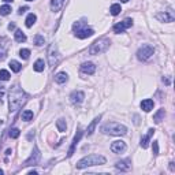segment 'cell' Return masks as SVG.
Here are the masks:
<instances>
[{
    "mask_svg": "<svg viewBox=\"0 0 175 175\" xmlns=\"http://www.w3.org/2000/svg\"><path fill=\"white\" fill-rule=\"evenodd\" d=\"M28 101V96L26 93L21 89L19 86H14L10 92V111L11 112H15L23 105V104Z\"/></svg>",
    "mask_w": 175,
    "mask_h": 175,
    "instance_id": "6da1fadb",
    "label": "cell"
},
{
    "mask_svg": "<svg viewBox=\"0 0 175 175\" xmlns=\"http://www.w3.org/2000/svg\"><path fill=\"white\" fill-rule=\"evenodd\" d=\"M105 164V157L100 155H89L86 157L81 159L77 163V168H86V167H92V166H101Z\"/></svg>",
    "mask_w": 175,
    "mask_h": 175,
    "instance_id": "7a4b0ae2",
    "label": "cell"
},
{
    "mask_svg": "<svg viewBox=\"0 0 175 175\" xmlns=\"http://www.w3.org/2000/svg\"><path fill=\"white\" fill-rule=\"evenodd\" d=\"M101 131L104 134H109V135H125L127 133L126 126L121 123H116V122H108L101 127Z\"/></svg>",
    "mask_w": 175,
    "mask_h": 175,
    "instance_id": "3957f363",
    "label": "cell"
},
{
    "mask_svg": "<svg viewBox=\"0 0 175 175\" xmlns=\"http://www.w3.org/2000/svg\"><path fill=\"white\" fill-rule=\"evenodd\" d=\"M109 40L107 37H103V38H99L97 41H95V43L90 45L89 48V53L90 55H99V53H103V52H105L107 49L109 48Z\"/></svg>",
    "mask_w": 175,
    "mask_h": 175,
    "instance_id": "277c9868",
    "label": "cell"
},
{
    "mask_svg": "<svg viewBox=\"0 0 175 175\" xmlns=\"http://www.w3.org/2000/svg\"><path fill=\"white\" fill-rule=\"evenodd\" d=\"M83 23L85 22H75L74 25H73V29L75 30V36H77L78 38H88V37H90V36L95 34L93 29L82 28Z\"/></svg>",
    "mask_w": 175,
    "mask_h": 175,
    "instance_id": "5b68a950",
    "label": "cell"
},
{
    "mask_svg": "<svg viewBox=\"0 0 175 175\" xmlns=\"http://www.w3.org/2000/svg\"><path fill=\"white\" fill-rule=\"evenodd\" d=\"M153 53H155V48H153L152 45H149V44H144V45L138 49L137 57H138V60L145 62V60H148Z\"/></svg>",
    "mask_w": 175,
    "mask_h": 175,
    "instance_id": "8992f818",
    "label": "cell"
},
{
    "mask_svg": "<svg viewBox=\"0 0 175 175\" xmlns=\"http://www.w3.org/2000/svg\"><path fill=\"white\" fill-rule=\"evenodd\" d=\"M130 26H133V21L130 19V18H127V19L122 21V22L116 23V25L114 26V32L115 33H123L126 29H129Z\"/></svg>",
    "mask_w": 175,
    "mask_h": 175,
    "instance_id": "52a82bcc",
    "label": "cell"
},
{
    "mask_svg": "<svg viewBox=\"0 0 175 175\" xmlns=\"http://www.w3.org/2000/svg\"><path fill=\"white\" fill-rule=\"evenodd\" d=\"M57 48H56V45L55 44H52L51 45V48H49V53H48V59H49V66L51 67H53V66H56V63H57Z\"/></svg>",
    "mask_w": 175,
    "mask_h": 175,
    "instance_id": "ba28073f",
    "label": "cell"
},
{
    "mask_svg": "<svg viewBox=\"0 0 175 175\" xmlns=\"http://www.w3.org/2000/svg\"><path fill=\"white\" fill-rule=\"evenodd\" d=\"M156 18H157L159 21H161V22H172V21L175 19V15H174V12H172L171 10H168V11H164V12L157 14V15H156Z\"/></svg>",
    "mask_w": 175,
    "mask_h": 175,
    "instance_id": "9c48e42d",
    "label": "cell"
},
{
    "mask_svg": "<svg viewBox=\"0 0 175 175\" xmlns=\"http://www.w3.org/2000/svg\"><path fill=\"white\" fill-rule=\"evenodd\" d=\"M38 159H40V151H38L37 147H34L33 153L30 155V157L25 161V164H23V166H33V164H37L38 163Z\"/></svg>",
    "mask_w": 175,
    "mask_h": 175,
    "instance_id": "30bf717a",
    "label": "cell"
},
{
    "mask_svg": "<svg viewBox=\"0 0 175 175\" xmlns=\"http://www.w3.org/2000/svg\"><path fill=\"white\" fill-rule=\"evenodd\" d=\"M111 151L114 153H123L126 151V144L123 141H114L111 144Z\"/></svg>",
    "mask_w": 175,
    "mask_h": 175,
    "instance_id": "8fae6325",
    "label": "cell"
},
{
    "mask_svg": "<svg viewBox=\"0 0 175 175\" xmlns=\"http://www.w3.org/2000/svg\"><path fill=\"white\" fill-rule=\"evenodd\" d=\"M81 137H82V130L78 129L77 134H75L74 140H73V142H71V147H70V149H69V153H67V156H69V157H71V156H73V153H74V151H75V147H77V144L79 142Z\"/></svg>",
    "mask_w": 175,
    "mask_h": 175,
    "instance_id": "7c38bea8",
    "label": "cell"
},
{
    "mask_svg": "<svg viewBox=\"0 0 175 175\" xmlns=\"http://www.w3.org/2000/svg\"><path fill=\"white\" fill-rule=\"evenodd\" d=\"M81 71L83 73V74H95L96 71V66L93 63H90V62H85V63H82V66H81Z\"/></svg>",
    "mask_w": 175,
    "mask_h": 175,
    "instance_id": "4fadbf2b",
    "label": "cell"
},
{
    "mask_svg": "<svg viewBox=\"0 0 175 175\" xmlns=\"http://www.w3.org/2000/svg\"><path fill=\"white\" fill-rule=\"evenodd\" d=\"M155 134V129H149L148 130V134L144 135L142 138H141V148H144V149H147L148 147H149V142H151V137Z\"/></svg>",
    "mask_w": 175,
    "mask_h": 175,
    "instance_id": "5bb4252c",
    "label": "cell"
},
{
    "mask_svg": "<svg viewBox=\"0 0 175 175\" xmlns=\"http://www.w3.org/2000/svg\"><path fill=\"white\" fill-rule=\"evenodd\" d=\"M70 99H71V103L81 104L83 101V99H85V95H83V92H73Z\"/></svg>",
    "mask_w": 175,
    "mask_h": 175,
    "instance_id": "9a60e30c",
    "label": "cell"
},
{
    "mask_svg": "<svg viewBox=\"0 0 175 175\" xmlns=\"http://www.w3.org/2000/svg\"><path fill=\"white\" fill-rule=\"evenodd\" d=\"M153 105H155V103H153V100H151V99H145V100L141 101V108H142L145 112L152 111Z\"/></svg>",
    "mask_w": 175,
    "mask_h": 175,
    "instance_id": "2e32d148",
    "label": "cell"
},
{
    "mask_svg": "<svg viewBox=\"0 0 175 175\" xmlns=\"http://www.w3.org/2000/svg\"><path fill=\"white\" fill-rule=\"evenodd\" d=\"M115 167L118 170H121V171H129L131 164H130V160H121L115 164Z\"/></svg>",
    "mask_w": 175,
    "mask_h": 175,
    "instance_id": "e0dca14e",
    "label": "cell"
},
{
    "mask_svg": "<svg viewBox=\"0 0 175 175\" xmlns=\"http://www.w3.org/2000/svg\"><path fill=\"white\" fill-rule=\"evenodd\" d=\"M63 3H64V0H52L51 2V10L52 11H59V10L63 7Z\"/></svg>",
    "mask_w": 175,
    "mask_h": 175,
    "instance_id": "ac0fdd59",
    "label": "cell"
},
{
    "mask_svg": "<svg viewBox=\"0 0 175 175\" xmlns=\"http://www.w3.org/2000/svg\"><path fill=\"white\" fill-rule=\"evenodd\" d=\"M33 69H34V71H37V73L44 71V69H45V63H44L43 59H38V60H36V63L33 64Z\"/></svg>",
    "mask_w": 175,
    "mask_h": 175,
    "instance_id": "d6986e66",
    "label": "cell"
},
{
    "mask_svg": "<svg viewBox=\"0 0 175 175\" xmlns=\"http://www.w3.org/2000/svg\"><path fill=\"white\" fill-rule=\"evenodd\" d=\"M67 79H69V75H67L66 73H57L56 77H55V81H56L57 83H64V82H67Z\"/></svg>",
    "mask_w": 175,
    "mask_h": 175,
    "instance_id": "ffe728a7",
    "label": "cell"
},
{
    "mask_svg": "<svg viewBox=\"0 0 175 175\" xmlns=\"http://www.w3.org/2000/svg\"><path fill=\"white\" fill-rule=\"evenodd\" d=\"M164 115H166V111H164V108H161V109H159L157 111V114L153 116V121L156 122V123H160L161 121H163V118H164Z\"/></svg>",
    "mask_w": 175,
    "mask_h": 175,
    "instance_id": "44dd1931",
    "label": "cell"
},
{
    "mask_svg": "<svg viewBox=\"0 0 175 175\" xmlns=\"http://www.w3.org/2000/svg\"><path fill=\"white\" fill-rule=\"evenodd\" d=\"M15 40L18 41V43H23V41H26V36H25V33L22 32V30H19V29H18V30H15Z\"/></svg>",
    "mask_w": 175,
    "mask_h": 175,
    "instance_id": "7402d4cb",
    "label": "cell"
},
{
    "mask_svg": "<svg viewBox=\"0 0 175 175\" xmlns=\"http://www.w3.org/2000/svg\"><path fill=\"white\" fill-rule=\"evenodd\" d=\"M36 21H37V17H36L34 14H29L28 15V18H26V26H28V28H32L33 25H34V22Z\"/></svg>",
    "mask_w": 175,
    "mask_h": 175,
    "instance_id": "603a6c76",
    "label": "cell"
},
{
    "mask_svg": "<svg viewBox=\"0 0 175 175\" xmlns=\"http://www.w3.org/2000/svg\"><path fill=\"white\" fill-rule=\"evenodd\" d=\"M10 69H11L14 73H19V71H21V69H22V66H21L19 62H17V60H11V62H10Z\"/></svg>",
    "mask_w": 175,
    "mask_h": 175,
    "instance_id": "cb8c5ba5",
    "label": "cell"
},
{
    "mask_svg": "<svg viewBox=\"0 0 175 175\" xmlns=\"http://www.w3.org/2000/svg\"><path fill=\"white\" fill-rule=\"evenodd\" d=\"M32 118H33V111H30V109H25V111L22 112V121L29 122V121H32Z\"/></svg>",
    "mask_w": 175,
    "mask_h": 175,
    "instance_id": "d4e9b609",
    "label": "cell"
},
{
    "mask_svg": "<svg viewBox=\"0 0 175 175\" xmlns=\"http://www.w3.org/2000/svg\"><path fill=\"white\" fill-rule=\"evenodd\" d=\"M100 121V116L99 118H96V119H93L92 121V123L88 126V130H86V133H88V135H90L93 133V130H95V127H96V125H97V122Z\"/></svg>",
    "mask_w": 175,
    "mask_h": 175,
    "instance_id": "484cf974",
    "label": "cell"
},
{
    "mask_svg": "<svg viewBox=\"0 0 175 175\" xmlns=\"http://www.w3.org/2000/svg\"><path fill=\"white\" fill-rule=\"evenodd\" d=\"M109 11H111V14H112V15H118L119 12L122 11L121 4H112L111 8H109Z\"/></svg>",
    "mask_w": 175,
    "mask_h": 175,
    "instance_id": "4316f807",
    "label": "cell"
},
{
    "mask_svg": "<svg viewBox=\"0 0 175 175\" xmlns=\"http://www.w3.org/2000/svg\"><path fill=\"white\" fill-rule=\"evenodd\" d=\"M56 126H57V129H59V131H66V121H63V119H59V121L56 122Z\"/></svg>",
    "mask_w": 175,
    "mask_h": 175,
    "instance_id": "83f0119b",
    "label": "cell"
},
{
    "mask_svg": "<svg viewBox=\"0 0 175 175\" xmlns=\"http://www.w3.org/2000/svg\"><path fill=\"white\" fill-rule=\"evenodd\" d=\"M10 12H11V6L6 4V6L0 7V15H8Z\"/></svg>",
    "mask_w": 175,
    "mask_h": 175,
    "instance_id": "f1b7e54d",
    "label": "cell"
},
{
    "mask_svg": "<svg viewBox=\"0 0 175 175\" xmlns=\"http://www.w3.org/2000/svg\"><path fill=\"white\" fill-rule=\"evenodd\" d=\"M44 43H45V40H44V37L41 34H37L34 37V44L37 47H41V45H44Z\"/></svg>",
    "mask_w": 175,
    "mask_h": 175,
    "instance_id": "f546056e",
    "label": "cell"
},
{
    "mask_svg": "<svg viewBox=\"0 0 175 175\" xmlns=\"http://www.w3.org/2000/svg\"><path fill=\"white\" fill-rule=\"evenodd\" d=\"M10 73L7 71V70H0V79L2 81H8L10 79Z\"/></svg>",
    "mask_w": 175,
    "mask_h": 175,
    "instance_id": "4dcf8cb0",
    "label": "cell"
},
{
    "mask_svg": "<svg viewBox=\"0 0 175 175\" xmlns=\"http://www.w3.org/2000/svg\"><path fill=\"white\" fill-rule=\"evenodd\" d=\"M19 134H21L19 129H10V131H8V135L11 138H18V137H19Z\"/></svg>",
    "mask_w": 175,
    "mask_h": 175,
    "instance_id": "1f68e13d",
    "label": "cell"
},
{
    "mask_svg": "<svg viewBox=\"0 0 175 175\" xmlns=\"http://www.w3.org/2000/svg\"><path fill=\"white\" fill-rule=\"evenodd\" d=\"M19 56L22 57V59H29V56H30V51H29V49H21Z\"/></svg>",
    "mask_w": 175,
    "mask_h": 175,
    "instance_id": "d6a6232c",
    "label": "cell"
},
{
    "mask_svg": "<svg viewBox=\"0 0 175 175\" xmlns=\"http://www.w3.org/2000/svg\"><path fill=\"white\" fill-rule=\"evenodd\" d=\"M153 155H159V142L153 141Z\"/></svg>",
    "mask_w": 175,
    "mask_h": 175,
    "instance_id": "836d02e7",
    "label": "cell"
},
{
    "mask_svg": "<svg viewBox=\"0 0 175 175\" xmlns=\"http://www.w3.org/2000/svg\"><path fill=\"white\" fill-rule=\"evenodd\" d=\"M4 57H6V52H4V51H0V60H3Z\"/></svg>",
    "mask_w": 175,
    "mask_h": 175,
    "instance_id": "e575fe53",
    "label": "cell"
},
{
    "mask_svg": "<svg viewBox=\"0 0 175 175\" xmlns=\"http://www.w3.org/2000/svg\"><path fill=\"white\" fill-rule=\"evenodd\" d=\"M26 10H28V7H21L19 11H18V14H23V12H25Z\"/></svg>",
    "mask_w": 175,
    "mask_h": 175,
    "instance_id": "d590c367",
    "label": "cell"
},
{
    "mask_svg": "<svg viewBox=\"0 0 175 175\" xmlns=\"http://www.w3.org/2000/svg\"><path fill=\"white\" fill-rule=\"evenodd\" d=\"M163 81L166 82V85H170V82H171V81H170L168 78H163Z\"/></svg>",
    "mask_w": 175,
    "mask_h": 175,
    "instance_id": "8d00e7d4",
    "label": "cell"
},
{
    "mask_svg": "<svg viewBox=\"0 0 175 175\" xmlns=\"http://www.w3.org/2000/svg\"><path fill=\"white\" fill-rule=\"evenodd\" d=\"M8 29H10V30H12V29H15V25H14V23H10V25H8Z\"/></svg>",
    "mask_w": 175,
    "mask_h": 175,
    "instance_id": "74e56055",
    "label": "cell"
},
{
    "mask_svg": "<svg viewBox=\"0 0 175 175\" xmlns=\"http://www.w3.org/2000/svg\"><path fill=\"white\" fill-rule=\"evenodd\" d=\"M170 168H171V171H174V163H172V161L170 163Z\"/></svg>",
    "mask_w": 175,
    "mask_h": 175,
    "instance_id": "f35d334b",
    "label": "cell"
},
{
    "mask_svg": "<svg viewBox=\"0 0 175 175\" xmlns=\"http://www.w3.org/2000/svg\"><path fill=\"white\" fill-rule=\"evenodd\" d=\"M122 2H123V3H127V2H129V0H122Z\"/></svg>",
    "mask_w": 175,
    "mask_h": 175,
    "instance_id": "ab89813d",
    "label": "cell"
},
{
    "mask_svg": "<svg viewBox=\"0 0 175 175\" xmlns=\"http://www.w3.org/2000/svg\"><path fill=\"white\" fill-rule=\"evenodd\" d=\"M4 2H7V3H10V2H12V0H4Z\"/></svg>",
    "mask_w": 175,
    "mask_h": 175,
    "instance_id": "60d3db41",
    "label": "cell"
},
{
    "mask_svg": "<svg viewBox=\"0 0 175 175\" xmlns=\"http://www.w3.org/2000/svg\"><path fill=\"white\" fill-rule=\"evenodd\" d=\"M0 174H3V170H0Z\"/></svg>",
    "mask_w": 175,
    "mask_h": 175,
    "instance_id": "b9f144b4",
    "label": "cell"
},
{
    "mask_svg": "<svg viewBox=\"0 0 175 175\" xmlns=\"http://www.w3.org/2000/svg\"><path fill=\"white\" fill-rule=\"evenodd\" d=\"M26 2H33V0H26Z\"/></svg>",
    "mask_w": 175,
    "mask_h": 175,
    "instance_id": "7bdbcfd3",
    "label": "cell"
}]
</instances>
